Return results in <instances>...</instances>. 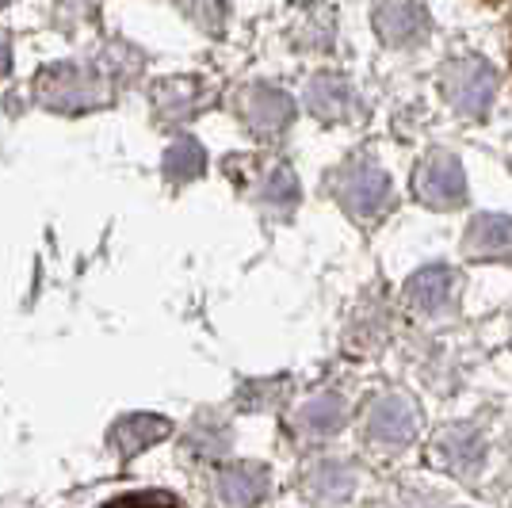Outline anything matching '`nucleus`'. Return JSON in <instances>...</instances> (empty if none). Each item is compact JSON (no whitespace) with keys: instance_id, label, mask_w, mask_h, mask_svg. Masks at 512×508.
Masks as SVG:
<instances>
[{"instance_id":"1","label":"nucleus","mask_w":512,"mask_h":508,"mask_svg":"<svg viewBox=\"0 0 512 508\" xmlns=\"http://www.w3.org/2000/svg\"><path fill=\"white\" fill-rule=\"evenodd\" d=\"M100 508H184V501L169 489H130V493L111 497Z\"/></svg>"},{"instance_id":"2","label":"nucleus","mask_w":512,"mask_h":508,"mask_svg":"<svg viewBox=\"0 0 512 508\" xmlns=\"http://www.w3.org/2000/svg\"><path fill=\"white\" fill-rule=\"evenodd\" d=\"M509 65H512V23H509Z\"/></svg>"}]
</instances>
